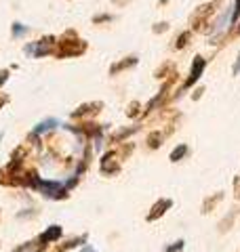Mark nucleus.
Instances as JSON below:
<instances>
[{
  "label": "nucleus",
  "mask_w": 240,
  "mask_h": 252,
  "mask_svg": "<svg viewBox=\"0 0 240 252\" xmlns=\"http://www.w3.org/2000/svg\"><path fill=\"white\" fill-rule=\"evenodd\" d=\"M84 51H86V42L80 40L74 30H68L57 40V44H55L53 55L57 59H63V57H78V55H82Z\"/></svg>",
  "instance_id": "1"
},
{
  "label": "nucleus",
  "mask_w": 240,
  "mask_h": 252,
  "mask_svg": "<svg viewBox=\"0 0 240 252\" xmlns=\"http://www.w3.org/2000/svg\"><path fill=\"white\" fill-rule=\"evenodd\" d=\"M55 44H57V38L55 36H44L36 42H30L26 46V53L34 55V57H46V55L55 53Z\"/></svg>",
  "instance_id": "2"
},
{
  "label": "nucleus",
  "mask_w": 240,
  "mask_h": 252,
  "mask_svg": "<svg viewBox=\"0 0 240 252\" xmlns=\"http://www.w3.org/2000/svg\"><path fill=\"white\" fill-rule=\"evenodd\" d=\"M215 6H217V2H206V4H200L198 9L192 13V28L194 30H204V26L209 23V19L213 17V13H215Z\"/></svg>",
  "instance_id": "3"
},
{
  "label": "nucleus",
  "mask_w": 240,
  "mask_h": 252,
  "mask_svg": "<svg viewBox=\"0 0 240 252\" xmlns=\"http://www.w3.org/2000/svg\"><path fill=\"white\" fill-rule=\"evenodd\" d=\"M40 191H42L46 198H51V200H59V198H68V191H66V187L59 185V183H53V181H38V185H36Z\"/></svg>",
  "instance_id": "4"
},
{
  "label": "nucleus",
  "mask_w": 240,
  "mask_h": 252,
  "mask_svg": "<svg viewBox=\"0 0 240 252\" xmlns=\"http://www.w3.org/2000/svg\"><path fill=\"white\" fill-rule=\"evenodd\" d=\"M204 67H206V61L202 57H196L194 63H192V69H190V76H188V80L183 82V89H190L194 82H198V78L202 76L204 72Z\"/></svg>",
  "instance_id": "5"
},
{
  "label": "nucleus",
  "mask_w": 240,
  "mask_h": 252,
  "mask_svg": "<svg viewBox=\"0 0 240 252\" xmlns=\"http://www.w3.org/2000/svg\"><path fill=\"white\" fill-rule=\"evenodd\" d=\"M59 235H61V227H57V225H51L49 227V229H46L42 235H40V238H38V246L40 248H44L46 246V244H49V242H53V240H57L59 238Z\"/></svg>",
  "instance_id": "6"
},
{
  "label": "nucleus",
  "mask_w": 240,
  "mask_h": 252,
  "mask_svg": "<svg viewBox=\"0 0 240 252\" xmlns=\"http://www.w3.org/2000/svg\"><path fill=\"white\" fill-rule=\"evenodd\" d=\"M101 107H103V103H99V101H95V103H84V105H80L76 112H72V118H82V116H89V114H97Z\"/></svg>",
  "instance_id": "7"
},
{
  "label": "nucleus",
  "mask_w": 240,
  "mask_h": 252,
  "mask_svg": "<svg viewBox=\"0 0 240 252\" xmlns=\"http://www.w3.org/2000/svg\"><path fill=\"white\" fill-rule=\"evenodd\" d=\"M118 162H116V154H106L101 160V172H110V175H114V172H118Z\"/></svg>",
  "instance_id": "8"
},
{
  "label": "nucleus",
  "mask_w": 240,
  "mask_h": 252,
  "mask_svg": "<svg viewBox=\"0 0 240 252\" xmlns=\"http://www.w3.org/2000/svg\"><path fill=\"white\" fill-rule=\"evenodd\" d=\"M133 65H137V57H135V55H131V57H126L124 61H120V63H114V65L110 67V74L114 76V74H118V72H122V69L133 67Z\"/></svg>",
  "instance_id": "9"
},
{
  "label": "nucleus",
  "mask_w": 240,
  "mask_h": 252,
  "mask_svg": "<svg viewBox=\"0 0 240 252\" xmlns=\"http://www.w3.org/2000/svg\"><path fill=\"white\" fill-rule=\"evenodd\" d=\"M166 208H171V200H162V202H158L154 208H152V212L148 215V220H154V219H158V217H162L164 212H166Z\"/></svg>",
  "instance_id": "10"
},
{
  "label": "nucleus",
  "mask_w": 240,
  "mask_h": 252,
  "mask_svg": "<svg viewBox=\"0 0 240 252\" xmlns=\"http://www.w3.org/2000/svg\"><path fill=\"white\" fill-rule=\"evenodd\" d=\"M190 38H192V32H190V30H188V32H181L179 38L175 40V49H186L188 42H190Z\"/></svg>",
  "instance_id": "11"
},
{
  "label": "nucleus",
  "mask_w": 240,
  "mask_h": 252,
  "mask_svg": "<svg viewBox=\"0 0 240 252\" xmlns=\"http://www.w3.org/2000/svg\"><path fill=\"white\" fill-rule=\"evenodd\" d=\"M53 126H57V122H55V120H44V122H40L36 128H34V135H42V132L51 130Z\"/></svg>",
  "instance_id": "12"
},
{
  "label": "nucleus",
  "mask_w": 240,
  "mask_h": 252,
  "mask_svg": "<svg viewBox=\"0 0 240 252\" xmlns=\"http://www.w3.org/2000/svg\"><path fill=\"white\" fill-rule=\"evenodd\" d=\"M186 154H188V147H186V145H179V147L171 154V160H173V162H177V160H181V158L186 156Z\"/></svg>",
  "instance_id": "13"
},
{
  "label": "nucleus",
  "mask_w": 240,
  "mask_h": 252,
  "mask_svg": "<svg viewBox=\"0 0 240 252\" xmlns=\"http://www.w3.org/2000/svg\"><path fill=\"white\" fill-rule=\"evenodd\" d=\"M160 141H162V135H160V132H152V135L148 137L150 147H158V145H160Z\"/></svg>",
  "instance_id": "14"
},
{
  "label": "nucleus",
  "mask_w": 240,
  "mask_h": 252,
  "mask_svg": "<svg viewBox=\"0 0 240 252\" xmlns=\"http://www.w3.org/2000/svg\"><path fill=\"white\" fill-rule=\"evenodd\" d=\"M23 34H28V28L15 21V23H13V36H17V38H19V36H23Z\"/></svg>",
  "instance_id": "15"
},
{
  "label": "nucleus",
  "mask_w": 240,
  "mask_h": 252,
  "mask_svg": "<svg viewBox=\"0 0 240 252\" xmlns=\"http://www.w3.org/2000/svg\"><path fill=\"white\" fill-rule=\"evenodd\" d=\"M240 19V0H236L234 2V11H232V15H230V21H232V26Z\"/></svg>",
  "instance_id": "16"
},
{
  "label": "nucleus",
  "mask_w": 240,
  "mask_h": 252,
  "mask_svg": "<svg viewBox=\"0 0 240 252\" xmlns=\"http://www.w3.org/2000/svg\"><path fill=\"white\" fill-rule=\"evenodd\" d=\"M139 114V103H137V101H133V103L129 105V116L133 118V116H137Z\"/></svg>",
  "instance_id": "17"
},
{
  "label": "nucleus",
  "mask_w": 240,
  "mask_h": 252,
  "mask_svg": "<svg viewBox=\"0 0 240 252\" xmlns=\"http://www.w3.org/2000/svg\"><path fill=\"white\" fill-rule=\"evenodd\" d=\"M95 23H101V21H112V15H97V17H93Z\"/></svg>",
  "instance_id": "18"
},
{
  "label": "nucleus",
  "mask_w": 240,
  "mask_h": 252,
  "mask_svg": "<svg viewBox=\"0 0 240 252\" xmlns=\"http://www.w3.org/2000/svg\"><path fill=\"white\" fill-rule=\"evenodd\" d=\"M9 76H11V74H9V69H2V72H0V86H2L6 80H9Z\"/></svg>",
  "instance_id": "19"
},
{
  "label": "nucleus",
  "mask_w": 240,
  "mask_h": 252,
  "mask_svg": "<svg viewBox=\"0 0 240 252\" xmlns=\"http://www.w3.org/2000/svg\"><path fill=\"white\" fill-rule=\"evenodd\" d=\"M234 193H236V198L240 200V177L234 179Z\"/></svg>",
  "instance_id": "20"
},
{
  "label": "nucleus",
  "mask_w": 240,
  "mask_h": 252,
  "mask_svg": "<svg viewBox=\"0 0 240 252\" xmlns=\"http://www.w3.org/2000/svg\"><path fill=\"white\" fill-rule=\"evenodd\" d=\"M232 74H234V76L240 74V53H238V59H236V63H234V67H232Z\"/></svg>",
  "instance_id": "21"
},
{
  "label": "nucleus",
  "mask_w": 240,
  "mask_h": 252,
  "mask_svg": "<svg viewBox=\"0 0 240 252\" xmlns=\"http://www.w3.org/2000/svg\"><path fill=\"white\" fill-rule=\"evenodd\" d=\"M183 248V242H177V244H173V246L169 250H164V252H179Z\"/></svg>",
  "instance_id": "22"
},
{
  "label": "nucleus",
  "mask_w": 240,
  "mask_h": 252,
  "mask_svg": "<svg viewBox=\"0 0 240 252\" xmlns=\"http://www.w3.org/2000/svg\"><path fill=\"white\" fill-rule=\"evenodd\" d=\"M166 28H169V23H156V26H154V32L158 34V32H164Z\"/></svg>",
  "instance_id": "23"
},
{
  "label": "nucleus",
  "mask_w": 240,
  "mask_h": 252,
  "mask_svg": "<svg viewBox=\"0 0 240 252\" xmlns=\"http://www.w3.org/2000/svg\"><path fill=\"white\" fill-rule=\"evenodd\" d=\"M116 6H122V4H126V2H131V0H112Z\"/></svg>",
  "instance_id": "24"
},
{
  "label": "nucleus",
  "mask_w": 240,
  "mask_h": 252,
  "mask_svg": "<svg viewBox=\"0 0 240 252\" xmlns=\"http://www.w3.org/2000/svg\"><path fill=\"white\" fill-rule=\"evenodd\" d=\"M6 101H9V97H6V94H0V107H2Z\"/></svg>",
  "instance_id": "25"
},
{
  "label": "nucleus",
  "mask_w": 240,
  "mask_h": 252,
  "mask_svg": "<svg viewBox=\"0 0 240 252\" xmlns=\"http://www.w3.org/2000/svg\"><path fill=\"white\" fill-rule=\"evenodd\" d=\"M82 252H97V250H93V248H84Z\"/></svg>",
  "instance_id": "26"
},
{
  "label": "nucleus",
  "mask_w": 240,
  "mask_h": 252,
  "mask_svg": "<svg viewBox=\"0 0 240 252\" xmlns=\"http://www.w3.org/2000/svg\"><path fill=\"white\" fill-rule=\"evenodd\" d=\"M0 139H2V135H0Z\"/></svg>",
  "instance_id": "27"
}]
</instances>
